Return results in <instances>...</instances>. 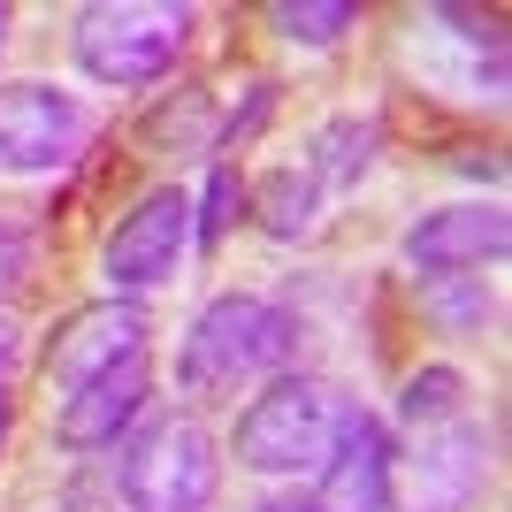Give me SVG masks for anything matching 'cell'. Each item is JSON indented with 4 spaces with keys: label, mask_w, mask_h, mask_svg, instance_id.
I'll list each match as a JSON object with an SVG mask.
<instances>
[{
    "label": "cell",
    "mask_w": 512,
    "mask_h": 512,
    "mask_svg": "<svg viewBox=\"0 0 512 512\" xmlns=\"http://www.w3.org/2000/svg\"><path fill=\"white\" fill-rule=\"evenodd\" d=\"M505 245H512V222L497 199H451V207H428L421 222H406L398 260L421 283H436V276H474V268L505 260Z\"/></svg>",
    "instance_id": "ba28073f"
},
{
    "label": "cell",
    "mask_w": 512,
    "mask_h": 512,
    "mask_svg": "<svg viewBox=\"0 0 512 512\" xmlns=\"http://www.w3.org/2000/svg\"><path fill=\"white\" fill-rule=\"evenodd\" d=\"M253 512H306L299 497H268V505H253Z\"/></svg>",
    "instance_id": "7402d4cb"
},
{
    "label": "cell",
    "mask_w": 512,
    "mask_h": 512,
    "mask_svg": "<svg viewBox=\"0 0 512 512\" xmlns=\"http://www.w3.org/2000/svg\"><path fill=\"white\" fill-rule=\"evenodd\" d=\"M344 421H352V398L337 383H321V375H268L253 406L237 413V467L245 474H314L329 451H337Z\"/></svg>",
    "instance_id": "3957f363"
},
{
    "label": "cell",
    "mask_w": 512,
    "mask_h": 512,
    "mask_svg": "<svg viewBox=\"0 0 512 512\" xmlns=\"http://www.w3.org/2000/svg\"><path fill=\"white\" fill-rule=\"evenodd\" d=\"M245 207L260 214V230L276 237V245H306V237L321 230V184L306 169H268L245 192Z\"/></svg>",
    "instance_id": "4fadbf2b"
},
{
    "label": "cell",
    "mask_w": 512,
    "mask_h": 512,
    "mask_svg": "<svg viewBox=\"0 0 512 512\" xmlns=\"http://www.w3.org/2000/svg\"><path fill=\"white\" fill-rule=\"evenodd\" d=\"M8 360H16V321L0 314V367H8Z\"/></svg>",
    "instance_id": "ffe728a7"
},
{
    "label": "cell",
    "mask_w": 512,
    "mask_h": 512,
    "mask_svg": "<svg viewBox=\"0 0 512 512\" xmlns=\"http://www.w3.org/2000/svg\"><path fill=\"white\" fill-rule=\"evenodd\" d=\"M375 146H383V123L375 115H329L314 130V153H306V176L321 192H352L367 169H375Z\"/></svg>",
    "instance_id": "7c38bea8"
},
{
    "label": "cell",
    "mask_w": 512,
    "mask_h": 512,
    "mask_svg": "<svg viewBox=\"0 0 512 512\" xmlns=\"http://www.w3.org/2000/svg\"><path fill=\"white\" fill-rule=\"evenodd\" d=\"M8 428H16V406H8V390H0V451H8Z\"/></svg>",
    "instance_id": "44dd1931"
},
{
    "label": "cell",
    "mask_w": 512,
    "mask_h": 512,
    "mask_svg": "<svg viewBox=\"0 0 512 512\" xmlns=\"http://www.w3.org/2000/svg\"><path fill=\"white\" fill-rule=\"evenodd\" d=\"M8 31H16V8H8V0H0V54H8Z\"/></svg>",
    "instance_id": "603a6c76"
},
{
    "label": "cell",
    "mask_w": 512,
    "mask_h": 512,
    "mask_svg": "<svg viewBox=\"0 0 512 512\" xmlns=\"http://www.w3.org/2000/svg\"><path fill=\"white\" fill-rule=\"evenodd\" d=\"M268 115H276V77H253V85H245V107H230V115H222V123L207 130V138H214V153L245 146V138H253V130L268 123Z\"/></svg>",
    "instance_id": "ac0fdd59"
},
{
    "label": "cell",
    "mask_w": 512,
    "mask_h": 512,
    "mask_svg": "<svg viewBox=\"0 0 512 512\" xmlns=\"http://www.w3.org/2000/svg\"><path fill=\"white\" fill-rule=\"evenodd\" d=\"M459 406H467V375H459L451 360H428V367H413L406 383H398V421H406L413 436L459 421Z\"/></svg>",
    "instance_id": "5bb4252c"
},
{
    "label": "cell",
    "mask_w": 512,
    "mask_h": 512,
    "mask_svg": "<svg viewBox=\"0 0 512 512\" xmlns=\"http://www.w3.org/2000/svg\"><path fill=\"white\" fill-rule=\"evenodd\" d=\"M490 482V436L482 421L421 428L413 451H390V512H467Z\"/></svg>",
    "instance_id": "8992f818"
},
{
    "label": "cell",
    "mask_w": 512,
    "mask_h": 512,
    "mask_svg": "<svg viewBox=\"0 0 512 512\" xmlns=\"http://www.w3.org/2000/svg\"><path fill=\"white\" fill-rule=\"evenodd\" d=\"M192 23H199L192 0H92L69 23V54H77V69H85L92 85L146 92L184 62Z\"/></svg>",
    "instance_id": "7a4b0ae2"
},
{
    "label": "cell",
    "mask_w": 512,
    "mask_h": 512,
    "mask_svg": "<svg viewBox=\"0 0 512 512\" xmlns=\"http://www.w3.org/2000/svg\"><path fill=\"white\" fill-rule=\"evenodd\" d=\"M306 512H390V428L375 421V413L352 406L337 451L314 467Z\"/></svg>",
    "instance_id": "8fae6325"
},
{
    "label": "cell",
    "mask_w": 512,
    "mask_h": 512,
    "mask_svg": "<svg viewBox=\"0 0 512 512\" xmlns=\"http://www.w3.org/2000/svg\"><path fill=\"white\" fill-rule=\"evenodd\" d=\"M146 398H153V360L138 352V360L92 375L85 390L54 398V444L77 451V459H85V451H115V436L146 413Z\"/></svg>",
    "instance_id": "30bf717a"
},
{
    "label": "cell",
    "mask_w": 512,
    "mask_h": 512,
    "mask_svg": "<svg viewBox=\"0 0 512 512\" xmlns=\"http://www.w3.org/2000/svg\"><path fill=\"white\" fill-rule=\"evenodd\" d=\"M268 31L291 46H337L344 31H360V8L352 0H276L268 8Z\"/></svg>",
    "instance_id": "9a60e30c"
},
{
    "label": "cell",
    "mask_w": 512,
    "mask_h": 512,
    "mask_svg": "<svg viewBox=\"0 0 512 512\" xmlns=\"http://www.w3.org/2000/svg\"><path fill=\"white\" fill-rule=\"evenodd\" d=\"M146 337H153V321H146L138 299H85V306H69V314L54 321V337L39 344V383L54 390V398H69V390H85L92 375L138 360Z\"/></svg>",
    "instance_id": "52a82bcc"
},
{
    "label": "cell",
    "mask_w": 512,
    "mask_h": 512,
    "mask_svg": "<svg viewBox=\"0 0 512 512\" xmlns=\"http://www.w3.org/2000/svg\"><path fill=\"white\" fill-rule=\"evenodd\" d=\"M237 214H245V184H237V169H207V184H199L192 199V245H222V237L237 230Z\"/></svg>",
    "instance_id": "e0dca14e"
},
{
    "label": "cell",
    "mask_w": 512,
    "mask_h": 512,
    "mask_svg": "<svg viewBox=\"0 0 512 512\" xmlns=\"http://www.w3.org/2000/svg\"><path fill=\"white\" fill-rule=\"evenodd\" d=\"M115 490H123L130 512H207L214 490H222V451L199 421H153L123 451Z\"/></svg>",
    "instance_id": "277c9868"
},
{
    "label": "cell",
    "mask_w": 512,
    "mask_h": 512,
    "mask_svg": "<svg viewBox=\"0 0 512 512\" xmlns=\"http://www.w3.org/2000/svg\"><path fill=\"white\" fill-rule=\"evenodd\" d=\"M192 245V192L184 184H153L130 199V214L107 230L100 245V283L107 299H146L176 276V260Z\"/></svg>",
    "instance_id": "5b68a950"
},
{
    "label": "cell",
    "mask_w": 512,
    "mask_h": 512,
    "mask_svg": "<svg viewBox=\"0 0 512 512\" xmlns=\"http://www.w3.org/2000/svg\"><path fill=\"white\" fill-rule=\"evenodd\" d=\"M299 352V314L283 299H260V291H214L192 314L184 344H176V390L192 406H222L237 383L253 375H283Z\"/></svg>",
    "instance_id": "6da1fadb"
},
{
    "label": "cell",
    "mask_w": 512,
    "mask_h": 512,
    "mask_svg": "<svg viewBox=\"0 0 512 512\" xmlns=\"http://www.w3.org/2000/svg\"><path fill=\"white\" fill-rule=\"evenodd\" d=\"M31 260H39V237H31V222L0 214V291H16V283L31 276Z\"/></svg>",
    "instance_id": "d6986e66"
},
{
    "label": "cell",
    "mask_w": 512,
    "mask_h": 512,
    "mask_svg": "<svg viewBox=\"0 0 512 512\" xmlns=\"http://www.w3.org/2000/svg\"><path fill=\"white\" fill-rule=\"evenodd\" d=\"M421 314L436 329H451V337H482L497 306L482 291V276H436V283H421Z\"/></svg>",
    "instance_id": "2e32d148"
},
{
    "label": "cell",
    "mask_w": 512,
    "mask_h": 512,
    "mask_svg": "<svg viewBox=\"0 0 512 512\" xmlns=\"http://www.w3.org/2000/svg\"><path fill=\"white\" fill-rule=\"evenodd\" d=\"M85 146V107L69 92L16 77L0 85V176H46Z\"/></svg>",
    "instance_id": "9c48e42d"
}]
</instances>
